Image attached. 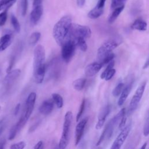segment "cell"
Wrapping results in <instances>:
<instances>
[{"label": "cell", "instance_id": "1", "mask_svg": "<svg viewBox=\"0 0 149 149\" xmlns=\"http://www.w3.org/2000/svg\"><path fill=\"white\" fill-rule=\"evenodd\" d=\"M33 73L35 81L41 84L45 74V51L42 45H38L34 51Z\"/></svg>", "mask_w": 149, "mask_h": 149}, {"label": "cell", "instance_id": "2", "mask_svg": "<svg viewBox=\"0 0 149 149\" xmlns=\"http://www.w3.org/2000/svg\"><path fill=\"white\" fill-rule=\"evenodd\" d=\"M72 23L70 16H64L54 25L52 34L55 41L59 45L62 46L67 40Z\"/></svg>", "mask_w": 149, "mask_h": 149}, {"label": "cell", "instance_id": "3", "mask_svg": "<svg viewBox=\"0 0 149 149\" xmlns=\"http://www.w3.org/2000/svg\"><path fill=\"white\" fill-rule=\"evenodd\" d=\"M125 112H126L125 108H123L121 109L119 111V112L108 122V123L105 126L104 130L102 131L100 137H99V139L98 140L96 143L97 146L100 145L104 140H108L111 138V137L113 134L116 125L118 122H119L121 118L124 115H125Z\"/></svg>", "mask_w": 149, "mask_h": 149}, {"label": "cell", "instance_id": "4", "mask_svg": "<svg viewBox=\"0 0 149 149\" xmlns=\"http://www.w3.org/2000/svg\"><path fill=\"white\" fill-rule=\"evenodd\" d=\"M36 97L37 95L35 92H31L28 95L26 101L25 109L24 113L19 121L15 125L18 132L25 125L30 118L34 107Z\"/></svg>", "mask_w": 149, "mask_h": 149}, {"label": "cell", "instance_id": "5", "mask_svg": "<svg viewBox=\"0 0 149 149\" xmlns=\"http://www.w3.org/2000/svg\"><path fill=\"white\" fill-rule=\"evenodd\" d=\"M72 120L73 113L71 111H68L65 115L62 136L58 144L59 149H66L69 144V132Z\"/></svg>", "mask_w": 149, "mask_h": 149}, {"label": "cell", "instance_id": "6", "mask_svg": "<svg viewBox=\"0 0 149 149\" xmlns=\"http://www.w3.org/2000/svg\"><path fill=\"white\" fill-rule=\"evenodd\" d=\"M91 36V31L89 27L77 23H72L68 34V39L75 41L77 38H88Z\"/></svg>", "mask_w": 149, "mask_h": 149}, {"label": "cell", "instance_id": "7", "mask_svg": "<svg viewBox=\"0 0 149 149\" xmlns=\"http://www.w3.org/2000/svg\"><path fill=\"white\" fill-rule=\"evenodd\" d=\"M118 43L113 40H109L105 41L98 49L97 52V58L98 62L101 63V61L109 54L112 53V51L118 47Z\"/></svg>", "mask_w": 149, "mask_h": 149}, {"label": "cell", "instance_id": "8", "mask_svg": "<svg viewBox=\"0 0 149 149\" xmlns=\"http://www.w3.org/2000/svg\"><path fill=\"white\" fill-rule=\"evenodd\" d=\"M76 44L72 40H67L62 45V57L63 61L68 63L69 62L74 54Z\"/></svg>", "mask_w": 149, "mask_h": 149}, {"label": "cell", "instance_id": "9", "mask_svg": "<svg viewBox=\"0 0 149 149\" xmlns=\"http://www.w3.org/2000/svg\"><path fill=\"white\" fill-rule=\"evenodd\" d=\"M146 84H147V81H144L137 88L129 105V111L130 112H132L133 111H134L138 107V105L144 92Z\"/></svg>", "mask_w": 149, "mask_h": 149}, {"label": "cell", "instance_id": "10", "mask_svg": "<svg viewBox=\"0 0 149 149\" xmlns=\"http://www.w3.org/2000/svg\"><path fill=\"white\" fill-rule=\"evenodd\" d=\"M131 129V122H129L128 124L125 126V127L120 130V133L114 140L113 143L121 147V146L124 143L125 141L127 139L130 131Z\"/></svg>", "mask_w": 149, "mask_h": 149}, {"label": "cell", "instance_id": "11", "mask_svg": "<svg viewBox=\"0 0 149 149\" xmlns=\"http://www.w3.org/2000/svg\"><path fill=\"white\" fill-rule=\"evenodd\" d=\"M111 110V107L110 105H107L102 108L98 117V121L95 125V129L97 130H100L102 127L106 120V118L109 114Z\"/></svg>", "mask_w": 149, "mask_h": 149}, {"label": "cell", "instance_id": "12", "mask_svg": "<svg viewBox=\"0 0 149 149\" xmlns=\"http://www.w3.org/2000/svg\"><path fill=\"white\" fill-rule=\"evenodd\" d=\"M87 122H88L87 118H83L80 121H79V122L77 123V125L76 126V129H75V145L76 146H77L79 143V142L80 141L83 137L84 129Z\"/></svg>", "mask_w": 149, "mask_h": 149}, {"label": "cell", "instance_id": "13", "mask_svg": "<svg viewBox=\"0 0 149 149\" xmlns=\"http://www.w3.org/2000/svg\"><path fill=\"white\" fill-rule=\"evenodd\" d=\"M43 13V8L42 5L33 7L30 15V21L32 25H36L40 19Z\"/></svg>", "mask_w": 149, "mask_h": 149}, {"label": "cell", "instance_id": "14", "mask_svg": "<svg viewBox=\"0 0 149 149\" xmlns=\"http://www.w3.org/2000/svg\"><path fill=\"white\" fill-rule=\"evenodd\" d=\"M102 65L98 62H94L88 64L84 69V73L86 76L92 77L95 75L102 68Z\"/></svg>", "mask_w": 149, "mask_h": 149}, {"label": "cell", "instance_id": "15", "mask_svg": "<svg viewBox=\"0 0 149 149\" xmlns=\"http://www.w3.org/2000/svg\"><path fill=\"white\" fill-rule=\"evenodd\" d=\"M20 73H21V71L19 69H16L8 72V74L5 76L3 80L4 84L6 86L11 85L19 76Z\"/></svg>", "mask_w": 149, "mask_h": 149}, {"label": "cell", "instance_id": "16", "mask_svg": "<svg viewBox=\"0 0 149 149\" xmlns=\"http://www.w3.org/2000/svg\"><path fill=\"white\" fill-rule=\"evenodd\" d=\"M133 81V80L130 81L129 83L128 84H127L126 86H124V88L120 94V97H119V98L118 101V105L119 107H121L124 104V102L126 100L127 97L129 96V93H130L132 87Z\"/></svg>", "mask_w": 149, "mask_h": 149}, {"label": "cell", "instance_id": "17", "mask_svg": "<svg viewBox=\"0 0 149 149\" xmlns=\"http://www.w3.org/2000/svg\"><path fill=\"white\" fill-rule=\"evenodd\" d=\"M54 109V102L51 100L44 101L39 107L40 112L44 115H48Z\"/></svg>", "mask_w": 149, "mask_h": 149}, {"label": "cell", "instance_id": "18", "mask_svg": "<svg viewBox=\"0 0 149 149\" xmlns=\"http://www.w3.org/2000/svg\"><path fill=\"white\" fill-rule=\"evenodd\" d=\"M12 42V34L6 33L0 38V52L5 50Z\"/></svg>", "mask_w": 149, "mask_h": 149}, {"label": "cell", "instance_id": "19", "mask_svg": "<svg viewBox=\"0 0 149 149\" xmlns=\"http://www.w3.org/2000/svg\"><path fill=\"white\" fill-rule=\"evenodd\" d=\"M131 28L139 31H146L147 29V23L143 20L136 19L131 26Z\"/></svg>", "mask_w": 149, "mask_h": 149}, {"label": "cell", "instance_id": "20", "mask_svg": "<svg viewBox=\"0 0 149 149\" xmlns=\"http://www.w3.org/2000/svg\"><path fill=\"white\" fill-rule=\"evenodd\" d=\"M104 9L98 8L96 6L92 9L87 14V16L89 18L91 19H95L99 17L103 13Z\"/></svg>", "mask_w": 149, "mask_h": 149}, {"label": "cell", "instance_id": "21", "mask_svg": "<svg viewBox=\"0 0 149 149\" xmlns=\"http://www.w3.org/2000/svg\"><path fill=\"white\" fill-rule=\"evenodd\" d=\"M124 7H125V5L114 9L113 11L111 14V15L109 16V19H108V22L109 23H112L116 20V19L119 16V15L121 13V12L123 10Z\"/></svg>", "mask_w": 149, "mask_h": 149}, {"label": "cell", "instance_id": "22", "mask_svg": "<svg viewBox=\"0 0 149 149\" xmlns=\"http://www.w3.org/2000/svg\"><path fill=\"white\" fill-rule=\"evenodd\" d=\"M86 83V79L84 78H79L73 82V87L77 91H81L83 89Z\"/></svg>", "mask_w": 149, "mask_h": 149}, {"label": "cell", "instance_id": "23", "mask_svg": "<svg viewBox=\"0 0 149 149\" xmlns=\"http://www.w3.org/2000/svg\"><path fill=\"white\" fill-rule=\"evenodd\" d=\"M53 102L55 104L58 108H61L63 105V100L62 96L58 93H53L52 94Z\"/></svg>", "mask_w": 149, "mask_h": 149}, {"label": "cell", "instance_id": "24", "mask_svg": "<svg viewBox=\"0 0 149 149\" xmlns=\"http://www.w3.org/2000/svg\"><path fill=\"white\" fill-rule=\"evenodd\" d=\"M16 0H1L0 1V11L8 10L15 3Z\"/></svg>", "mask_w": 149, "mask_h": 149}, {"label": "cell", "instance_id": "25", "mask_svg": "<svg viewBox=\"0 0 149 149\" xmlns=\"http://www.w3.org/2000/svg\"><path fill=\"white\" fill-rule=\"evenodd\" d=\"M74 42L75 43L76 46H77L81 51L83 52H85L87 51V45L84 38H77V40L74 41Z\"/></svg>", "mask_w": 149, "mask_h": 149}, {"label": "cell", "instance_id": "26", "mask_svg": "<svg viewBox=\"0 0 149 149\" xmlns=\"http://www.w3.org/2000/svg\"><path fill=\"white\" fill-rule=\"evenodd\" d=\"M41 37V33L38 31L34 32L31 34L29 38V44L31 45H35Z\"/></svg>", "mask_w": 149, "mask_h": 149}, {"label": "cell", "instance_id": "27", "mask_svg": "<svg viewBox=\"0 0 149 149\" xmlns=\"http://www.w3.org/2000/svg\"><path fill=\"white\" fill-rule=\"evenodd\" d=\"M124 86H125V84L123 83L119 82L113 88V90L112 91V95L115 97H117L119 95H120L121 92L122 91V90L124 88Z\"/></svg>", "mask_w": 149, "mask_h": 149}, {"label": "cell", "instance_id": "28", "mask_svg": "<svg viewBox=\"0 0 149 149\" xmlns=\"http://www.w3.org/2000/svg\"><path fill=\"white\" fill-rule=\"evenodd\" d=\"M11 23L13 26V27L16 33H19L20 31V23L18 21L17 19L13 15H12L11 16Z\"/></svg>", "mask_w": 149, "mask_h": 149}, {"label": "cell", "instance_id": "29", "mask_svg": "<svg viewBox=\"0 0 149 149\" xmlns=\"http://www.w3.org/2000/svg\"><path fill=\"white\" fill-rule=\"evenodd\" d=\"M127 0H112L111 4V8L114 9L115 8L125 5Z\"/></svg>", "mask_w": 149, "mask_h": 149}, {"label": "cell", "instance_id": "30", "mask_svg": "<svg viewBox=\"0 0 149 149\" xmlns=\"http://www.w3.org/2000/svg\"><path fill=\"white\" fill-rule=\"evenodd\" d=\"M85 107H86V100L84 98L83 99L82 101H81V103L80 104V106L79 107V109L78 111V112L77 113V115H76V121L77 122H79L80 118H81L84 111V109H85Z\"/></svg>", "mask_w": 149, "mask_h": 149}, {"label": "cell", "instance_id": "31", "mask_svg": "<svg viewBox=\"0 0 149 149\" xmlns=\"http://www.w3.org/2000/svg\"><path fill=\"white\" fill-rule=\"evenodd\" d=\"M114 65H115V61L113 60H112V61H111L107 65V66L106 67L105 69L102 72V73L101 74V76H100V77L101 79H105V76L106 74H107V73L111 70L112 69L113 66H114Z\"/></svg>", "mask_w": 149, "mask_h": 149}, {"label": "cell", "instance_id": "32", "mask_svg": "<svg viewBox=\"0 0 149 149\" xmlns=\"http://www.w3.org/2000/svg\"><path fill=\"white\" fill-rule=\"evenodd\" d=\"M26 146V143L23 141H21L12 144L10 146L9 149H24Z\"/></svg>", "mask_w": 149, "mask_h": 149}, {"label": "cell", "instance_id": "33", "mask_svg": "<svg viewBox=\"0 0 149 149\" xmlns=\"http://www.w3.org/2000/svg\"><path fill=\"white\" fill-rule=\"evenodd\" d=\"M21 12L23 16H24L27 13L28 7V0H20Z\"/></svg>", "mask_w": 149, "mask_h": 149}, {"label": "cell", "instance_id": "34", "mask_svg": "<svg viewBox=\"0 0 149 149\" xmlns=\"http://www.w3.org/2000/svg\"><path fill=\"white\" fill-rule=\"evenodd\" d=\"M115 57V54L113 53H111L110 54H109L108 56H107L100 63L101 64V65L103 66L104 65H106V64H108L111 61H112V60H113V58Z\"/></svg>", "mask_w": 149, "mask_h": 149}, {"label": "cell", "instance_id": "35", "mask_svg": "<svg viewBox=\"0 0 149 149\" xmlns=\"http://www.w3.org/2000/svg\"><path fill=\"white\" fill-rule=\"evenodd\" d=\"M149 134V118L147 115L145 119V123L143 127V134L145 136H147Z\"/></svg>", "mask_w": 149, "mask_h": 149}, {"label": "cell", "instance_id": "36", "mask_svg": "<svg viewBox=\"0 0 149 149\" xmlns=\"http://www.w3.org/2000/svg\"><path fill=\"white\" fill-rule=\"evenodd\" d=\"M7 11L8 10H3L0 13V26H3L7 19Z\"/></svg>", "mask_w": 149, "mask_h": 149}, {"label": "cell", "instance_id": "37", "mask_svg": "<svg viewBox=\"0 0 149 149\" xmlns=\"http://www.w3.org/2000/svg\"><path fill=\"white\" fill-rule=\"evenodd\" d=\"M17 129H16L15 126H13V127L10 129V132H9V140H13L15 136H16L17 133Z\"/></svg>", "mask_w": 149, "mask_h": 149}, {"label": "cell", "instance_id": "38", "mask_svg": "<svg viewBox=\"0 0 149 149\" xmlns=\"http://www.w3.org/2000/svg\"><path fill=\"white\" fill-rule=\"evenodd\" d=\"M115 72H116V70L115 69L112 68V69H111L108 73L107 74H106L105 76V80L106 81H108V80H109L111 79H112V77L114 76V74H115Z\"/></svg>", "mask_w": 149, "mask_h": 149}, {"label": "cell", "instance_id": "39", "mask_svg": "<svg viewBox=\"0 0 149 149\" xmlns=\"http://www.w3.org/2000/svg\"><path fill=\"white\" fill-rule=\"evenodd\" d=\"M126 117L125 116V115H124L121 118L119 123V129L120 130H122L125 127V126L126 125Z\"/></svg>", "mask_w": 149, "mask_h": 149}, {"label": "cell", "instance_id": "40", "mask_svg": "<svg viewBox=\"0 0 149 149\" xmlns=\"http://www.w3.org/2000/svg\"><path fill=\"white\" fill-rule=\"evenodd\" d=\"M44 143L42 141H39L34 147V149H44Z\"/></svg>", "mask_w": 149, "mask_h": 149}, {"label": "cell", "instance_id": "41", "mask_svg": "<svg viewBox=\"0 0 149 149\" xmlns=\"http://www.w3.org/2000/svg\"><path fill=\"white\" fill-rule=\"evenodd\" d=\"M105 1H106V0H98V2H97V5L95 6L97 7H98V8L104 9Z\"/></svg>", "mask_w": 149, "mask_h": 149}, {"label": "cell", "instance_id": "42", "mask_svg": "<svg viewBox=\"0 0 149 149\" xmlns=\"http://www.w3.org/2000/svg\"><path fill=\"white\" fill-rule=\"evenodd\" d=\"M76 2L79 7H82L85 4L86 0H76Z\"/></svg>", "mask_w": 149, "mask_h": 149}, {"label": "cell", "instance_id": "43", "mask_svg": "<svg viewBox=\"0 0 149 149\" xmlns=\"http://www.w3.org/2000/svg\"><path fill=\"white\" fill-rule=\"evenodd\" d=\"M42 0H33V7L41 5Z\"/></svg>", "mask_w": 149, "mask_h": 149}, {"label": "cell", "instance_id": "44", "mask_svg": "<svg viewBox=\"0 0 149 149\" xmlns=\"http://www.w3.org/2000/svg\"><path fill=\"white\" fill-rule=\"evenodd\" d=\"M20 104H18L15 108V109H14V114L15 115H16L19 111V109H20Z\"/></svg>", "mask_w": 149, "mask_h": 149}, {"label": "cell", "instance_id": "45", "mask_svg": "<svg viewBox=\"0 0 149 149\" xmlns=\"http://www.w3.org/2000/svg\"><path fill=\"white\" fill-rule=\"evenodd\" d=\"M110 149H120V147H119V146H118L113 143L112 145L111 146Z\"/></svg>", "mask_w": 149, "mask_h": 149}, {"label": "cell", "instance_id": "46", "mask_svg": "<svg viewBox=\"0 0 149 149\" xmlns=\"http://www.w3.org/2000/svg\"><path fill=\"white\" fill-rule=\"evenodd\" d=\"M148 65H149V61H148V59H147L146 62L144 63V65L143 67V69H147L148 67Z\"/></svg>", "mask_w": 149, "mask_h": 149}, {"label": "cell", "instance_id": "47", "mask_svg": "<svg viewBox=\"0 0 149 149\" xmlns=\"http://www.w3.org/2000/svg\"><path fill=\"white\" fill-rule=\"evenodd\" d=\"M51 149H59L58 145L56 143H54L52 144V147H51Z\"/></svg>", "mask_w": 149, "mask_h": 149}, {"label": "cell", "instance_id": "48", "mask_svg": "<svg viewBox=\"0 0 149 149\" xmlns=\"http://www.w3.org/2000/svg\"><path fill=\"white\" fill-rule=\"evenodd\" d=\"M3 129H4L3 126H2V125H0V136H1V134H2V133L3 130Z\"/></svg>", "mask_w": 149, "mask_h": 149}, {"label": "cell", "instance_id": "49", "mask_svg": "<svg viewBox=\"0 0 149 149\" xmlns=\"http://www.w3.org/2000/svg\"><path fill=\"white\" fill-rule=\"evenodd\" d=\"M147 143H145L144 144H143V145L141 146V147L140 149H146V147H147Z\"/></svg>", "mask_w": 149, "mask_h": 149}, {"label": "cell", "instance_id": "50", "mask_svg": "<svg viewBox=\"0 0 149 149\" xmlns=\"http://www.w3.org/2000/svg\"><path fill=\"white\" fill-rule=\"evenodd\" d=\"M1 106L0 105V112H1Z\"/></svg>", "mask_w": 149, "mask_h": 149}, {"label": "cell", "instance_id": "51", "mask_svg": "<svg viewBox=\"0 0 149 149\" xmlns=\"http://www.w3.org/2000/svg\"><path fill=\"white\" fill-rule=\"evenodd\" d=\"M2 123V121H0V125H1V123Z\"/></svg>", "mask_w": 149, "mask_h": 149}]
</instances>
